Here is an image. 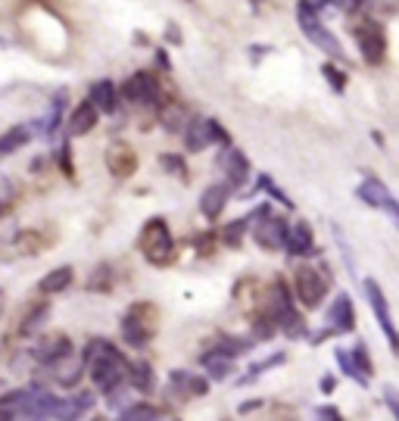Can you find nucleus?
Returning <instances> with one entry per match:
<instances>
[{
	"mask_svg": "<svg viewBox=\"0 0 399 421\" xmlns=\"http://www.w3.org/2000/svg\"><path fill=\"white\" fill-rule=\"evenodd\" d=\"M356 197L362 200V203H368V206H374V209H384L387 216L396 222V228H399V203H396V197H393L390 190L384 187V184L378 181L374 175H368L365 181L358 184V190H356Z\"/></svg>",
	"mask_w": 399,
	"mask_h": 421,
	"instance_id": "f8f14e48",
	"label": "nucleus"
},
{
	"mask_svg": "<svg viewBox=\"0 0 399 421\" xmlns=\"http://www.w3.org/2000/svg\"><path fill=\"white\" fill-rule=\"evenodd\" d=\"M352 34H356L362 60H365L368 66H380V62L387 60V34L378 22H362V25L352 28Z\"/></svg>",
	"mask_w": 399,
	"mask_h": 421,
	"instance_id": "1a4fd4ad",
	"label": "nucleus"
},
{
	"mask_svg": "<svg viewBox=\"0 0 399 421\" xmlns=\"http://www.w3.org/2000/svg\"><path fill=\"white\" fill-rule=\"evenodd\" d=\"M137 244H141V253L150 265L166 269V265L175 262V240H172V231H169V225H166V218H159V216L150 218V222L144 225Z\"/></svg>",
	"mask_w": 399,
	"mask_h": 421,
	"instance_id": "f03ea898",
	"label": "nucleus"
},
{
	"mask_svg": "<svg viewBox=\"0 0 399 421\" xmlns=\"http://www.w3.org/2000/svg\"><path fill=\"white\" fill-rule=\"evenodd\" d=\"M156 418H159V409L156 406H150V402H135V406H125L115 421H156Z\"/></svg>",
	"mask_w": 399,
	"mask_h": 421,
	"instance_id": "7c9ffc66",
	"label": "nucleus"
},
{
	"mask_svg": "<svg viewBox=\"0 0 399 421\" xmlns=\"http://www.w3.org/2000/svg\"><path fill=\"white\" fill-rule=\"evenodd\" d=\"M275 331H277V321H275V315H271V312L269 315H259L256 325H253V334H256L259 340H269Z\"/></svg>",
	"mask_w": 399,
	"mask_h": 421,
	"instance_id": "e433bc0d",
	"label": "nucleus"
},
{
	"mask_svg": "<svg viewBox=\"0 0 399 421\" xmlns=\"http://www.w3.org/2000/svg\"><path fill=\"white\" fill-rule=\"evenodd\" d=\"M253 218H259V225L253 228V240H256L262 250H284L287 247V234H290V225H287V218H281V216H271L269 212V206H262V209H256L250 216V222Z\"/></svg>",
	"mask_w": 399,
	"mask_h": 421,
	"instance_id": "39448f33",
	"label": "nucleus"
},
{
	"mask_svg": "<svg viewBox=\"0 0 399 421\" xmlns=\"http://www.w3.org/2000/svg\"><path fill=\"white\" fill-rule=\"evenodd\" d=\"M106 169H109V175H115V178H131L137 172V153L128 144H109Z\"/></svg>",
	"mask_w": 399,
	"mask_h": 421,
	"instance_id": "4468645a",
	"label": "nucleus"
},
{
	"mask_svg": "<svg viewBox=\"0 0 399 421\" xmlns=\"http://www.w3.org/2000/svg\"><path fill=\"white\" fill-rule=\"evenodd\" d=\"M297 22H299V28H303V34L309 38L312 44H315L318 50H325V54L334 56V60H346L343 44H340L337 38L328 32L325 22H321V16H318L315 10L306 3V0H299V3H297Z\"/></svg>",
	"mask_w": 399,
	"mask_h": 421,
	"instance_id": "7ed1b4c3",
	"label": "nucleus"
},
{
	"mask_svg": "<svg viewBox=\"0 0 399 421\" xmlns=\"http://www.w3.org/2000/svg\"><path fill=\"white\" fill-rule=\"evenodd\" d=\"M334 359H337V365L343 368V374H350L356 384H362V387H368V378L362 372H358V365L352 362V356L346 353V350H334Z\"/></svg>",
	"mask_w": 399,
	"mask_h": 421,
	"instance_id": "2f4dec72",
	"label": "nucleus"
},
{
	"mask_svg": "<svg viewBox=\"0 0 399 421\" xmlns=\"http://www.w3.org/2000/svg\"><path fill=\"white\" fill-rule=\"evenodd\" d=\"M290 256H312L315 250V238H312V228L306 222H297L287 234V247H284Z\"/></svg>",
	"mask_w": 399,
	"mask_h": 421,
	"instance_id": "aec40b11",
	"label": "nucleus"
},
{
	"mask_svg": "<svg viewBox=\"0 0 399 421\" xmlns=\"http://www.w3.org/2000/svg\"><path fill=\"white\" fill-rule=\"evenodd\" d=\"M362 287H365V293H368V306H372V312H374V319H378L380 331H384V337L390 340L393 353L399 356V334H396V325H393V315H390V306H387L384 291H380V284L372 278L362 281Z\"/></svg>",
	"mask_w": 399,
	"mask_h": 421,
	"instance_id": "9b49d317",
	"label": "nucleus"
},
{
	"mask_svg": "<svg viewBox=\"0 0 399 421\" xmlns=\"http://www.w3.org/2000/svg\"><path fill=\"white\" fill-rule=\"evenodd\" d=\"M328 325H331L334 331H343V334H350L352 328H356V312H352V299L346 297V293H337V299L331 303V309H328Z\"/></svg>",
	"mask_w": 399,
	"mask_h": 421,
	"instance_id": "6ab92c4d",
	"label": "nucleus"
},
{
	"mask_svg": "<svg viewBox=\"0 0 399 421\" xmlns=\"http://www.w3.org/2000/svg\"><path fill=\"white\" fill-rule=\"evenodd\" d=\"M159 163H163V169L169 172V175L187 178V166H184V159H181V157H175V153H166V157H159Z\"/></svg>",
	"mask_w": 399,
	"mask_h": 421,
	"instance_id": "4c0bfd02",
	"label": "nucleus"
},
{
	"mask_svg": "<svg viewBox=\"0 0 399 421\" xmlns=\"http://www.w3.org/2000/svg\"><path fill=\"white\" fill-rule=\"evenodd\" d=\"M7 212H10V206H7V203H0V216H7Z\"/></svg>",
	"mask_w": 399,
	"mask_h": 421,
	"instance_id": "3c124183",
	"label": "nucleus"
},
{
	"mask_svg": "<svg viewBox=\"0 0 399 421\" xmlns=\"http://www.w3.org/2000/svg\"><path fill=\"white\" fill-rule=\"evenodd\" d=\"M122 97L135 106H159L163 103V91H159V82H156V75L141 69L122 84Z\"/></svg>",
	"mask_w": 399,
	"mask_h": 421,
	"instance_id": "6e6552de",
	"label": "nucleus"
},
{
	"mask_svg": "<svg viewBox=\"0 0 399 421\" xmlns=\"http://www.w3.org/2000/svg\"><path fill=\"white\" fill-rule=\"evenodd\" d=\"M91 103H94L100 113H115L119 109V91H115V84L109 82V78H103V82H97L94 88H91Z\"/></svg>",
	"mask_w": 399,
	"mask_h": 421,
	"instance_id": "b1692460",
	"label": "nucleus"
},
{
	"mask_svg": "<svg viewBox=\"0 0 399 421\" xmlns=\"http://www.w3.org/2000/svg\"><path fill=\"white\" fill-rule=\"evenodd\" d=\"M156 334V309L150 303H135L122 315V337L131 347H144Z\"/></svg>",
	"mask_w": 399,
	"mask_h": 421,
	"instance_id": "423d86ee",
	"label": "nucleus"
},
{
	"mask_svg": "<svg viewBox=\"0 0 399 421\" xmlns=\"http://www.w3.org/2000/svg\"><path fill=\"white\" fill-rule=\"evenodd\" d=\"M228 194H231L228 184H209V187L203 190V197H200V212H203L206 218H218L225 212Z\"/></svg>",
	"mask_w": 399,
	"mask_h": 421,
	"instance_id": "4be33fe9",
	"label": "nucleus"
},
{
	"mask_svg": "<svg viewBox=\"0 0 399 421\" xmlns=\"http://www.w3.org/2000/svg\"><path fill=\"white\" fill-rule=\"evenodd\" d=\"M196 250L212 253V234H203V238H196Z\"/></svg>",
	"mask_w": 399,
	"mask_h": 421,
	"instance_id": "c03bdc74",
	"label": "nucleus"
},
{
	"mask_svg": "<svg viewBox=\"0 0 399 421\" xmlns=\"http://www.w3.org/2000/svg\"><path fill=\"white\" fill-rule=\"evenodd\" d=\"M321 390H325V394H331V390H334V378H325V380H321Z\"/></svg>",
	"mask_w": 399,
	"mask_h": 421,
	"instance_id": "09e8293b",
	"label": "nucleus"
},
{
	"mask_svg": "<svg viewBox=\"0 0 399 421\" xmlns=\"http://www.w3.org/2000/svg\"><path fill=\"white\" fill-rule=\"evenodd\" d=\"M218 166H222L225 178H228V187H244L250 181V159L244 157V150L225 147L222 157H218Z\"/></svg>",
	"mask_w": 399,
	"mask_h": 421,
	"instance_id": "ddd939ff",
	"label": "nucleus"
},
{
	"mask_svg": "<svg viewBox=\"0 0 399 421\" xmlns=\"http://www.w3.org/2000/svg\"><path fill=\"white\" fill-rule=\"evenodd\" d=\"M94 406V396L91 394H75V396H66V400H56V409L50 418L54 421H82L84 415L91 412Z\"/></svg>",
	"mask_w": 399,
	"mask_h": 421,
	"instance_id": "dca6fc26",
	"label": "nucleus"
},
{
	"mask_svg": "<svg viewBox=\"0 0 399 421\" xmlns=\"http://www.w3.org/2000/svg\"><path fill=\"white\" fill-rule=\"evenodd\" d=\"M72 275H75L72 265H60V269H54L50 275H44L41 284H38V291L47 293V297H50V293H62L69 284H72Z\"/></svg>",
	"mask_w": 399,
	"mask_h": 421,
	"instance_id": "bb28decb",
	"label": "nucleus"
},
{
	"mask_svg": "<svg viewBox=\"0 0 399 421\" xmlns=\"http://www.w3.org/2000/svg\"><path fill=\"white\" fill-rule=\"evenodd\" d=\"M72 340L66 337V334H50V337H44V340H38V347L32 350L34 353V359L41 362V365H54L56 359H62L66 353H72Z\"/></svg>",
	"mask_w": 399,
	"mask_h": 421,
	"instance_id": "2eb2a0df",
	"label": "nucleus"
},
{
	"mask_svg": "<svg viewBox=\"0 0 399 421\" xmlns=\"http://www.w3.org/2000/svg\"><path fill=\"white\" fill-rule=\"evenodd\" d=\"M82 368H84V356H75V350H72V353H66L62 359H56L54 365H50V372H54L60 387H75L78 378H82Z\"/></svg>",
	"mask_w": 399,
	"mask_h": 421,
	"instance_id": "a211bd4d",
	"label": "nucleus"
},
{
	"mask_svg": "<svg viewBox=\"0 0 399 421\" xmlns=\"http://www.w3.org/2000/svg\"><path fill=\"white\" fill-rule=\"evenodd\" d=\"M315 421H343V415L334 406H318L315 409Z\"/></svg>",
	"mask_w": 399,
	"mask_h": 421,
	"instance_id": "79ce46f5",
	"label": "nucleus"
},
{
	"mask_svg": "<svg viewBox=\"0 0 399 421\" xmlns=\"http://www.w3.org/2000/svg\"><path fill=\"white\" fill-rule=\"evenodd\" d=\"M184 144L190 153H200L209 144H228V131L216 122V119H190L184 128Z\"/></svg>",
	"mask_w": 399,
	"mask_h": 421,
	"instance_id": "9d476101",
	"label": "nucleus"
},
{
	"mask_svg": "<svg viewBox=\"0 0 399 421\" xmlns=\"http://www.w3.org/2000/svg\"><path fill=\"white\" fill-rule=\"evenodd\" d=\"M271 315L277 321V331H284L290 340L306 337V321L303 315L297 312V306L290 299V291H287L284 281H275V299H271Z\"/></svg>",
	"mask_w": 399,
	"mask_h": 421,
	"instance_id": "20e7f679",
	"label": "nucleus"
},
{
	"mask_svg": "<svg viewBox=\"0 0 399 421\" xmlns=\"http://www.w3.org/2000/svg\"><path fill=\"white\" fill-rule=\"evenodd\" d=\"M384 400H387V409H390V412L399 418V390L396 387H387L384 390Z\"/></svg>",
	"mask_w": 399,
	"mask_h": 421,
	"instance_id": "37998d69",
	"label": "nucleus"
},
{
	"mask_svg": "<svg viewBox=\"0 0 399 421\" xmlns=\"http://www.w3.org/2000/svg\"><path fill=\"white\" fill-rule=\"evenodd\" d=\"M16 418H19V415H16L10 406H0V421H16Z\"/></svg>",
	"mask_w": 399,
	"mask_h": 421,
	"instance_id": "a18cd8bd",
	"label": "nucleus"
},
{
	"mask_svg": "<svg viewBox=\"0 0 399 421\" xmlns=\"http://www.w3.org/2000/svg\"><path fill=\"white\" fill-rule=\"evenodd\" d=\"M16 247L22 253H41L44 250V238L38 231H19L16 234Z\"/></svg>",
	"mask_w": 399,
	"mask_h": 421,
	"instance_id": "f704fd0d",
	"label": "nucleus"
},
{
	"mask_svg": "<svg viewBox=\"0 0 399 421\" xmlns=\"http://www.w3.org/2000/svg\"><path fill=\"white\" fill-rule=\"evenodd\" d=\"M187 122H190V116H187V106L184 103H178V100H166V103H159V125H163L166 131H184L187 128Z\"/></svg>",
	"mask_w": 399,
	"mask_h": 421,
	"instance_id": "412c9836",
	"label": "nucleus"
},
{
	"mask_svg": "<svg viewBox=\"0 0 399 421\" xmlns=\"http://www.w3.org/2000/svg\"><path fill=\"white\" fill-rule=\"evenodd\" d=\"M362 3H365V0H340V7H343V10H350V13H352V10H358V7H362Z\"/></svg>",
	"mask_w": 399,
	"mask_h": 421,
	"instance_id": "49530a36",
	"label": "nucleus"
},
{
	"mask_svg": "<svg viewBox=\"0 0 399 421\" xmlns=\"http://www.w3.org/2000/svg\"><path fill=\"white\" fill-rule=\"evenodd\" d=\"M293 291H297V299L306 309H318L328 293V278L312 265H299L297 275H293Z\"/></svg>",
	"mask_w": 399,
	"mask_h": 421,
	"instance_id": "0eeeda50",
	"label": "nucleus"
},
{
	"mask_svg": "<svg viewBox=\"0 0 399 421\" xmlns=\"http://www.w3.org/2000/svg\"><path fill=\"white\" fill-rule=\"evenodd\" d=\"M287 356L284 353H275V356H269V359H262V362H256V365H250V372H247V378H240L237 384H250V380H256L262 372H269V368H275V365H281Z\"/></svg>",
	"mask_w": 399,
	"mask_h": 421,
	"instance_id": "72a5a7b5",
	"label": "nucleus"
},
{
	"mask_svg": "<svg viewBox=\"0 0 399 421\" xmlns=\"http://www.w3.org/2000/svg\"><path fill=\"white\" fill-rule=\"evenodd\" d=\"M352 362H356V365H358V372H362L368 380H372L374 365H372V356H368V347H365V343H362V340H358L356 347H352Z\"/></svg>",
	"mask_w": 399,
	"mask_h": 421,
	"instance_id": "c9c22d12",
	"label": "nucleus"
},
{
	"mask_svg": "<svg viewBox=\"0 0 399 421\" xmlns=\"http://www.w3.org/2000/svg\"><path fill=\"white\" fill-rule=\"evenodd\" d=\"M47 319H50V303H47V299H41V303H34L32 309H28V312L22 315L19 334H22V337H32V334L41 331V325H44Z\"/></svg>",
	"mask_w": 399,
	"mask_h": 421,
	"instance_id": "393cba45",
	"label": "nucleus"
},
{
	"mask_svg": "<svg viewBox=\"0 0 399 421\" xmlns=\"http://www.w3.org/2000/svg\"><path fill=\"white\" fill-rule=\"evenodd\" d=\"M97 119H100V109H97L91 100H82L78 106L72 109V113H69V135H72V137L91 135V131H94V125H97Z\"/></svg>",
	"mask_w": 399,
	"mask_h": 421,
	"instance_id": "f3484780",
	"label": "nucleus"
},
{
	"mask_svg": "<svg viewBox=\"0 0 399 421\" xmlns=\"http://www.w3.org/2000/svg\"><path fill=\"white\" fill-rule=\"evenodd\" d=\"M321 72H325V78H328V84H331V88H334V91H337V94H340V91H343V88H346V75H343V72H340V69H337V66H334V62H325V66H321Z\"/></svg>",
	"mask_w": 399,
	"mask_h": 421,
	"instance_id": "58836bf2",
	"label": "nucleus"
},
{
	"mask_svg": "<svg viewBox=\"0 0 399 421\" xmlns=\"http://www.w3.org/2000/svg\"><path fill=\"white\" fill-rule=\"evenodd\" d=\"M109 265H100V269H94V278L88 281V287L91 291H109Z\"/></svg>",
	"mask_w": 399,
	"mask_h": 421,
	"instance_id": "a19ab883",
	"label": "nucleus"
},
{
	"mask_svg": "<svg viewBox=\"0 0 399 421\" xmlns=\"http://www.w3.org/2000/svg\"><path fill=\"white\" fill-rule=\"evenodd\" d=\"M28 141H32V128H28V125H13L7 135H0V157L16 153V150L25 147Z\"/></svg>",
	"mask_w": 399,
	"mask_h": 421,
	"instance_id": "c85d7f7f",
	"label": "nucleus"
},
{
	"mask_svg": "<svg viewBox=\"0 0 399 421\" xmlns=\"http://www.w3.org/2000/svg\"><path fill=\"white\" fill-rule=\"evenodd\" d=\"M253 347V340H247V337H222L212 347V353H218V356H228V359H234V356H240V353H247V350Z\"/></svg>",
	"mask_w": 399,
	"mask_h": 421,
	"instance_id": "c756f323",
	"label": "nucleus"
},
{
	"mask_svg": "<svg viewBox=\"0 0 399 421\" xmlns=\"http://www.w3.org/2000/svg\"><path fill=\"white\" fill-rule=\"evenodd\" d=\"M200 365L209 372L212 380H225L228 374H234V359H228V356H218V353H203L200 356Z\"/></svg>",
	"mask_w": 399,
	"mask_h": 421,
	"instance_id": "cd10ccee",
	"label": "nucleus"
},
{
	"mask_svg": "<svg viewBox=\"0 0 399 421\" xmlns=\"http://www.w3.org/2000/svg\"><path fill=\"white\" fill-rule=\"evenodd\" d=\"M259 187H262V190H269L271 197H275L277 203H284L287 209H293V200L287 197V194H284V190H281V187H275V184H271V178H269V175H262V178H259Z\"/></svg>",
	"mask_w": 399,
	"mask_h": 421,
	"instance_id": "ea45409f",
	"label": "nucleus"
},
{
	"mask_svg": "<svg viewBox=\"0 0 399 421\" xmlns=\"http://www.w3.org/2000/svg\"><path fill=\"white\" fill-rule=\"evenodd\" d=\"M247 225H250V218H234V222H228V225H225V231H222V240L228 247H240Z\"/></svg>",
	"mask_w": 399,
	"mask_h": 421,
	"instance_id": "473e14b6",
	"label": "nucleus"
},
{
	"mask_svg": "<svg viewBox=\"0 0 399 421\" xmlns=\"http://www.w3.org/2000/svg\"><path fill=\"white\" fill-rule=\"evenodd\" d=\"M128 384L137 390V394H150V390L156 387V374H153V365H150L147 359L135 362L128 372Z\"/></svg>",
	"mask_w": 399,
	"mask_h": 421,
	"instance_id": "a878e982",
	"label": "nucleus"
},
{
	"mask_svg": "<svg viewBox=\"0 0 399 421\" xmlns=\"http://www.w3.org/2000/svg\"><path fill=\"white\" fill-rule=\"evenodd\" d=\"M84 365L91 368V378H94V387L100 394L109 396V402L115 406V396L119 390L125 387V380H128V372L131 365L125 362L122 350H115L109 340H91L88 350H84Z\"/></svg>",
	"mask_w": 399,
	"mask_h": 421,
	"instance_id": "f257e3e1",
	"label": "nucleus"
},
{
	"mask_svg": "<svg viewBox=\"0 0 399 421\" xmlns=\"http://www.w3.org/2000/svg\"><path fill=\"white\" fill-rule=\"evenodd\" d=\"M0 319H3V287H0Z\"/></svg>",
	"mask_w": 399,
	"mask_h": 421,
	"instance_id": "8fccbe9b",
	"label": "nucleus"
},
{
	"mask_svg": "<svg viewBox=\"0 0 399 421\" xmlns=\"http://www.w3.org/2000/svg\"><path fill=\"white\" fill-rule=\"evenodd\" d=\"M169 380H172V390H178L181 396H203L209 390V380L190 372H172Z\"/></svg>",
	"mask_w": 399,
	"mask_h": 421,
	"instance_id": "5701e85b",
	"label": "nucleus"
},
{
	"mask_svg": "<svg viewBox=\"0 0 399 421\" xmlns=\"http://www.w3.org/2000/svg\"><path fill=\"white\" fill-rule=\"evenodd\" d=\"M60 163H62V172H66V175H72V166H69V147H62Z\"/></svg>",
	"mask_w": 399,
	"mask_h": 421,
	"instance_id": "de8ad7c7",
	"label": "nucleus"
}]
</instances>
